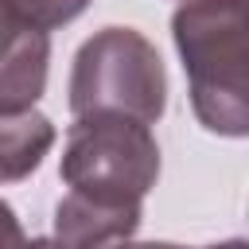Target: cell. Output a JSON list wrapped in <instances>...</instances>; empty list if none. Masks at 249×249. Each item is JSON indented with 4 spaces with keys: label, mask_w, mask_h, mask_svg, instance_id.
Returning a JSON list of instances; mask_svg holds the SVG:
<instances>
[{
    "label": "cell",
    "mask_w": 249,
    "mask_h": 249,
    "mask_svg": "<svg viewBox=\"0 0 249 249\" xmlns=\"http://www.w3.org/2000/svg\"><path fill=\"white\" fill-rule=\"evenodd\" d=\"M171 39L198 124L249 136V0H179Z\"/></svg>",
    "instance_id": "1"
},
{
    "label": "cell",
    "mask_w": 249,
    "mask_h": 249,
    "mask_svg": "<svg viewBox=\"0 0 249 249\" xmlns=\"http://www.w3.org/2000/svg\"><path fill=\"white\" fill-rule=\"evenodd\" d=\"M58 175L74 195L105 206H140L160 179V144L152 128L124 113L74 117L62 140Z\"/></svg>",
    "instance_id": "2"
},
{
    "label": "cell",
    "mask_w": 249,
    "mask_h": 249,
    "mask_svg": "<svg viewBox=\"0 0 249 249\" xmlns=\"http://www.w3.org/2000/svg\"><path fill=\"white\" fill-rule=\"evenodd\" d=\"M66 93L74 117L124 113L156 124L167 109V70L136 27H101L78 47Z\"/></svg>",
    "instance_id": "3"
},
{
    "label": "cell",
    "mask_w": 249,
    "mask_h": 249,
    "mask_svg": "<svg viewBox=\"0 0 249 249\" xmlns=\"http://www.w3.org/2000/svg\"><path fill=\"white\" fill-rule=\"evenodd\" d=\"M51 31L19 16L12 0H0V113L35 109L47 93Z\"/></svg>",
    "instance_id": "4"
},
{
    "label": "cell",
    "mask_w": 249,
    "mask_h": 249,
    "mask_svg": "<svg viewBox=\"0 0 249 249\" xmlns=\"http://www.w3.org/2000/svg\"><path fill=\"white\" fill-rule=\"evenodd\" d=\"M144 222V206H105L66 191L54 206V241L62 249H109L128 241Z\"/></svg>",
    "instance_id": "5"
},
{
    "label": "cell",
    "mask_w": 249,
    "mask_h": 249,
    "mask_svg": "<svg viewBox=\"0 0 249 249\" xmlns=\"http://www.w3.org/2000/svg\"><path fill=\"white\" fill-rule=\"evenodd\" d=\"M58 132L51 117L23 109V113H0V183H19L31 171H39L43 156L54 148Z\"/></svg>",
    "instance_id": "6"
},
{
    "label": "cell",
    "mask_w": 249,
    "mask_h": 249,
    "mask_svg": "<svg viewBox=\"0 0 249 249\" xmlns=\"http://www.w3.org/2000/svg\"><path fill=\"white\" fill-rule=\"evenodd\" d=\"M12 4L19 8L23 19H31L43 31H54V27L70 23L89 8V0H12Z\"/></svg>",
    "instance_id": "7"
},
{
    "label": "cell",
    "mask_w": 249,
    "mask_h": 249,
    "mask_svg": "<svg viewBox=\"0 0 249 249\" xmlns=\"http://www.w3.org/2000/svg\"><path fill=\"white\" fill-rule=\"evenodd\" d=\"M23 241H27V233L16 218V210L0 198V249H23Z\"/></svg>",
    "instance_id": "8"
},
{
    "label": "cell",
    "mask_w": 249,
    "mask_h": 249,
    "mask_svg": "<svg viewBox=\"0 0 249 249\" xmlns=\"http://www.w3.org/2000/svg\"><path fill=\"white\" fill-rule=\"evenodd\" d=\"M109 249H183V245H175V241H117V245H109Z\"/></svg>",
    "instance_id": "9"
},
{
    "label": "cell",
    "mask_w": 249,
    "mask_h": 249,
    "mask_svg": "<svg viewBox=\"0 0 249 249\" xmlns=\"http://www.w3.org/2000/svg\"><path fill=\"white\" fill-rule=\"evenodd\" d=\"M23 249H62V245H58L54 237H27Z\"/></svg>",
    "instance_id": "10"
},
{
    "label": "cell",
    "mask_w": 249,
    "mask_h": 249,
    "mask_svg": "<svg viewBox=\"0 0 249 249\" xmlns=\"http://www.w3.org/2000/svg\"><path fill=\"white\" fill-rule=\"evenodd\" d=\"M202 249H249V237H230V241H214V245H202Z\"/></svg>",
    "instance_id": "11"
}]
</instances>
